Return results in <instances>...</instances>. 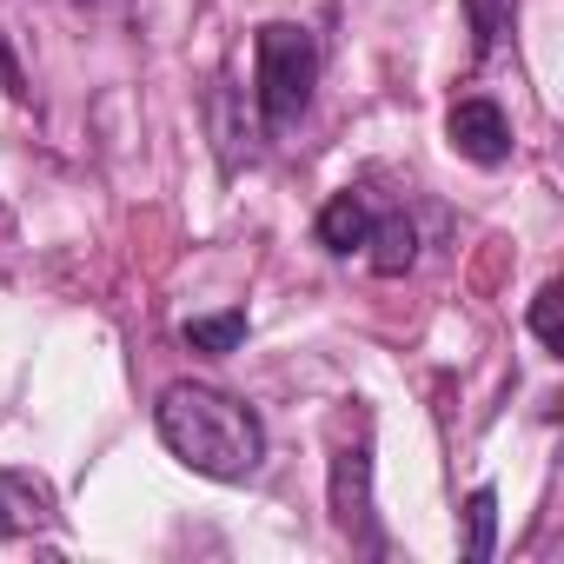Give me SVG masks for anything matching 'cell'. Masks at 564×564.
<instances>
[{
  "label": "cell",
  "instance_id": "obj_1",
  "mask_svg": "<svg viewBox=\"0 0 564 564\" xmlns=\"http://www.w3.org/2000/svg\"><path fill=\"white\" fill-rule=\"evenodd\" d=\"M153 432L186 471L219 485H246L265 465V419L219 386H193V379L166 386L153 405Z\"/></svg>",
  "mask_w": 564,
  "mask_h": 564
},
{
  "label": "cell",
  "instance_id": "obj_2",
  "mask_svg": "<svg viewBox=\"0 0 564 564\" xmlns=\"http://www.w3.org/2000/svg\"><path fill=\"white\" fill-rule=\"evenodd\" d=\"M313 87H319V41H313V28L265 21L252 34V107H259V127L272 140H286L306 120Z\"/></svg>",
  "mask_w": 564,
  "mask_h": 564
},
{
  "label": "cell",
  "instance_id": "obj_3",
  "mask_svg": "<svg viewBox=\"0 0 564 564\" xmlns=\"http://www.w3.org/2000/svg\"><path fill=\"white\" fill-rule=\"evenodd\" d=\"M333 524L359 551H379V524H372V438H352V445L333 452Z\"/></svg>",
  "mask_w": 564,
  "mask_h": 564
},
{
  "label": "cell",
  "instance_id": "obj_4",
  "mask_svg": "<svg viewBox=\"0 0 564 564\" xmlns=\"http://www.w3.org/2000/svg\"><path fill=\"white\" fill-rule=\"evenodd\" d=\"M445 140H452V153L471 160V166H505V160H511V120H505V107L485 100V94H471V100H458V107L445 113Z\"/></svg>",
  "mask_w": 564,
  "mask_h": 564
},
{
  "label": "cell",
  "instance_id": "obj_5",
  "mask_svg": "<svg viewBox=\"0 0 564 564\" xmlns=\"http://www.w3.org/2000/svg\"><path fill=\"white\" fill-rule=\"evenodd\" d=\"M61 518V498L41 471H0V544L8 538H34Z\"/></svg>",
  "mask_w": 564,
  "mask_h": 564
},
{
  "label": "cell",
  "instance_id": "obj_6",
  "mask_svg": "<svg viewBox=\"0 0 564 564\" xmlns=\"http://www.w3.org/2000/svg\"><path fill=\"white\" fill-rule=\"evenodd\" d=\"M366 232H372V199H366V193H352V186H346V193H333V199H326V213H319V246L346 259V252H359V246H366Z\"/></svg>",
  "mask_w": 564,
  "mask_h": 564
},
{
  "label": "cell",
  "instance_id": "obj_7",
  "mask_svg": "<svg viewBox=\"0 0 564 564\" xmlns=\"http://www.w3.org/2000/svg\"><path fill=\"white\" fill-rule=\"evenodd\" d=\"M366 259H372V272H386V279L412 272V259H419V226H412L405 213H372Z\"/></svg>",
  "mask_w": 564,
  "mask_h": 564
},
{
  "label": "cell",
  "instance_id": "obj_8",
  "mask_svg": "<svg viewBox=\"0 0 564 564\" xmlns=\"http://www.w3.org/2000/svg\"><path fill=\"white\" fill-rule=\"evenodd\" d=\"M491 551H498V491L478 485L465 498V557L471 564H491Z\"/></svg>",
  "mask_w": 564,
  "mask_h": 564
},
{
  "label": "cell",
  "instance_id": "obj_9",
  "mask_svg": "<svg viewBox=\"0 0 564 564\" xmlns=\"http://www.w3.org/2000/svg\"><path fill=\"white\" fill-rule=\"evenodd\" d=\"M180 339H186L193 352H206V359H226V352L246 339V313L232 306V313H213V319H186Z\"/></svg>",
  "mask_w": 564,
  "mask_h": 564
},
{
  "label": "cell",
  "instance_id": "obj_10",
  "mask_svg": "<svg viewBox=\"0 0 564 564\" xmlns=\"http://www.w3.org/2000/svg\"><path fill=\"white\" fill-rule=\"evenodd\" d=\"M465 21H471V41H478V54H498V47L511 41L518 0H465Z\"/></svg>",
  "mask_w": 564,
  "mask_h": 564
},
{
  "label": "cell",
  "instance_id": "obj_11",
  "mask_svg": "<svg viewBox=\"0 0 564 564\" xmlns=\"http://www.w3.org/2000/svg\"><path fill=\"white\" fill-rule=\"evenodd\" d=\"M557 300H564V286H557V279H551V286H538V300H531V333H538V346H544V352H564Z\"/></svg>",
  "mask_w": 564,
  "mask_h": 564
},
{
  "label": "cell",
  "instance_id": "obj_12",
  "mask_svg": "<svg viewBox=\"0 0 564 564\" xmlns=\"http://www.w3.org/2000/svg\"><path fill=\"white\" fill-rule=\"evenodd\" d=\"M232 107H239V94L219 80V94H213V120H219V153H226V173L239 166V120H232Z\"/></svg>",
  "mask_w": 564,
  "mask_h": 564
}]
</instances>
